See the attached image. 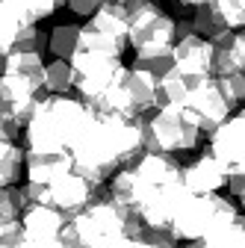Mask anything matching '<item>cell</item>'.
Returning <instances> with one entry per match:
<instances>
[{"instance_id": "6da1fadb", "label": "cell", "mask_w": 245, "mask_h": 248, "mask_svg": "<svg viewBox=\"0 0 245 248\" xmlns=\"http://www.w3.org/2000/svg\"><path fill=\"white\" fill-rule=\"evenodd\" d=\"M92 112L80 98L47 95L39 98L36 109L24 124V151L36 154H68L71 145L92 124Z\"/></svg>"}, {"instance_id": "7a4b0ae2", "label": "cell", "mask_w": 245, "mask_h": 248, "mask_svg": "<svg viewBox=\"0 0 245 248\" xmlns=\"http://www.w3.org/2000/svg\"><path fill=\"white\" fill-rule=\"evenodd\" d=\"M139 130L145 151H157V154H186L198 148L201 142V127L183 112V107H163L154 115L139 112Z\"/></svg>"}, {"instance_id": "3957f363", "label": "cell", "mask_w": 245, "mask_h": 248, "mask_svg": "<svg viewBox=\"0 0 245 248\" xmlns=\"http://www.w3.org/2000/svg\"><path fill=\"white\" fill-rule=\"evenodd\" d=\"M127 21H130L127 45L136 50V56L171 53L174 18L166 15L154 0H127Z\"/></svg>"}, {"instance_id": "277c9868", "label": "cell", "mask_w": 245, "mask_h": 248, "mask_svg": "<svg viewBox=\"0 0 245 248\" xmlns=\"http://www.w3.org/2000/svg\"><path fill=\"white\" fill-rule=\"evenodd\" d=\"M236 204L219 192L210 195H186L171 219V233L177 239H204L210 231H216L222 225H228L230 219H236Z\"/></svg>"}, {"instance_id": "5b68a950", "label": "cell", "mask_w": 245, "mask_h": 248, "mask_svg": "<svg viewBox=\"0 0 245 248\" xmlns=\"http://www.w3.org/2000/svg\"><path fill=\"white\" fill-rule=\"evenodd\" d=\"M230 109H233V107L225 101V95H222L216 77H210V80L192 86L189 95H186V104H183V112H186V115L198 124V127H201V133H207V136L230 115Z\"/></svg>"}, {"instance_id": "8992f818", "label": "cell", "mask_w": 245, "mask_h": 248, "mask_svg": "<svg viewBox=\"0 0 245 248\" xmlns=\"http://www.w3.org/2000/svg\"><path fill=\"white\" fill-rule=\"evenodd\" d=\"M207 151L222 160L228 174H245V109H239L236 115H228L210 133Z\"/></svg>"}, {"instance_id": "52a82bcc", "label": "cell", "mask_w": 245, "mask_h": 248, "mask_svg": "<svg viewBox=\"0 0 245 248\" xmlns=\"http://www.w3.org/2000/svg\"><path fill=\"white\" fill-rule=\"evenodd\" d=\"M171 59H174V68L186 77L189 89L213 77V42H207L198 33L177 39L171 47Z\"/></svg>"}, {"instance_id": "ba28073f", "label": "cell", "mask_w": 245, "mask_h": 248, "mask_svg": "<svg viewBox=\"0 0 245 248\" xmlns=\"http://www.w3.org/2000/svg\"><path fill=\"white\" fill-rule=\"evenodd\" d=\"M42 98V80L24 77L15 71H3L0 74V109L12 112L21 124H27L30 112L36 109Z\"/></svg>"}, {"instance_id": "9c48e42d", "label": "cell", "mask_w": 245, "mask_h": 248, "mask_svg": "<svg viewBox=\"0 0 245 248\" xmlns=\"http://www.w3.org/2000/svg\"><path fill=\"white\" fill-rule=\"evenodd\" d=\"M183 186L192 195L219 192L222 186H228V169L222 166L219 157H213L210 151H204L192 166H183Z\"/></svg>"}, {"instance_id": "30bf717a", "label": "cell", "mask_w": 245, "mask_h": 248, "mask_svg": "<svg viewBox=\"0 0 245 248\" xmlns=\"http://www.w3.org/2000/svg\"><path fill=\"white\" fill-rule=\"evenodd\" d=\"M65 222L68 219L50 204H30L21 213L24 239H30V242H53V239H59V231H62Z\"/></svg>"}, {"instance_id": "8fae6325", "label": "cell", "mask_w": 245, "mask_h": 248, "mask_svg": "<svg viewBox=\"0 0 245 248\" xmlns=\"http://www.w3.org/2000/svg\"><path fill=\"white\" fill-rule=\"evenodd\" d=\"M24 169L30 183H50L59 174L71 171V154H36V151H24Z\"/></svg>"}, {"instance_id": "7c38bea8", "label": "cell", "mask_w": 245, "mask_h": 248, "mask_svg": "<svg viewBox=\"0 0 245 248\" xmlns=\"http://www.w3.org/2000/svg\"><path fill=\"white\" fill-rule=\"evenodd\" d=\"M245 71V33H230L219 42H213V77Z\"/></svg>"}, {"instance_id": "4fadbf2b", "label": "cell", "mask_w": 245, "mask_h": 248, "mask_svg": "<svg viewBox=\"0 0 245 248\" xmlns=\"http://www.w3.org/2000/svg\"><path fill=\"white\" fill-rule=\"evenodd\" d=\"M80 36H83L80 24H71V21L53 24L50 33H47V53H50V59H71L80 50Z\"/></svg>"}, {"instance_id": "5bb4252c", "label": "cell", "mask_w": 245, "mask_h": 248, "mask_svg": "<svg viewBox=\"0 0 245 248\" xmlns=\"http://www.w3.org/2000/svg\"><path fill=\"white\" fill-rule=\"evenodd\" d=\"M77 83V71L71 65V59H50L45 62L42 71V89L50 95H68Z\"/></svg>"}, {"instance_id": "9a60e30c", "label": "cell", "mask_w": 245, "mask_h": 248, "mask_svg": "<svg viewBox=\"0 0 245 248\" xmlns=\"http://www.w3.org/2000/svg\"><path fill=\"white\" fill-rule=\"evenodd\" d=\"M192 30H195L198 36H204L207 42H219V39H225V36L230 33L225 15L219 12V6H213V3H204V6L195 9V15H192Z\"/></svg>"}, {"instance_id": "2e32d148", "label": "cell", "mask_w": 245, "mask_h": 248, "mask_svg": "<svg viewBox=\"0 0 245 248\" xmlns=\"http://www.w3.org/2000/svg\"><path fill=\"white\" fill-rule=\"evenodd\" d=\"M189 95V83L177 68H171L166 77L157 80V109L163 107H183Z\"/></svg>"}, {"instance_id": "e0dca14e", "label": "cell", "mask_w": 245, "mask_h": 248, "mask_svg": "<svg viewBox=\"0 0 245 248\" xmlns=\"http://www.w3.org/2000/svg\"><path fill=\"white\" fill-rule=\"evenodd\" d=\"M3 3L21 18V21H45V18H53L59 9L65 6V0H3Z\"/></svg>"}, {"instance_id": "ac0fdd59", "label": "cell", "mask_w": 245, "mask_h": 248, "mask_svg": "<svg viewBox=\"0 0 245 248\" xmlns=\"http://www.w3.org/2000/svg\"><path fill=\"white\" fill-rule=\"evenodd\" d=\"M24 171V148L15 139H0V186L18 183Z\"/></svg>"}, {"instance_id": "d6986e66", "label": "cell", "mask_w": 245, "mask_h": 248, "mask_svg": "<svg viewBox=\"0 0 245 248\" xmlns=\"http://www.w3.org/2000/svg\"><path fill=\"white\" fill-rule=\"evenodd\" d=\"M30 207V198H27V189L18 183H9V186H0V219L3 222H12V219H21V213Z\"/></svg>"}, {"instance_id": "ffe728a7", "label": "cell", "mask_w": 245, "mask_h": 248, "mask_svg": "<svg viewBox=\"0 0 245 248\" xmlns=\"http://www.w3.org/2000/svg\"><path fill=\"white\" fill-rule=\"evenodd\" d=\"M12 50H30V53H45L47 50V36L39 30V24L33 21H24L18 36H15V45Z\"/></svg>"}, {"instance_id": "44dd1931", "label": "cell", "mask_w": 245, "mask_h": 248, "mask_svg": "<svg viewBox=\"0 0 245 248\" xmlns=\"http://www.w3.org/2000/svg\"><path fill=\"white\" fill-rule=\"evenodd\" d=\"M222 95L230 107H239L245 104V71H230V74H219L216 77Z\"/></svg>"}, {"instance_id": "7402d4cb", "label": "cell", "mask_w": 245, "mask_h": 248, "mask_svg": "<svg viewBox=\"0 0 245 248\" xmlns=\"http://www.w3.org/2000/svg\"><path fill=\"white\" fill-rule=\"evenodd\" d=\"M21 24H24V21L3 3V0H0V53H9V50H12Z\"/></svg>"}, {"instance_id": "603a6c76", "label": "cell", "mask_w": 245, "mask_h": 248, "mask_svg": "<svg viewBox=\"0 0 245 248\" xmlns=\"http://www.w3.org/2000/svg\"><path fill=\"white\" fill-rule=\"evenodd\" d=\"M136 68H142V71H148L154 80H160V77H166L171 68H174V59H171V53H157V56H136Z\"/></svg>"}, {"instance_id": "cb8c5ba5", "label": "cell", "mask_w": 245, "mask_h": 248, "mask_svg": "<svg viewBox=\"0 0 245 248\" xmlns=\"http://www.w3.org/2000/svg\"><path fill=\"white\" fill-rule=\"evenodd\" d=\"M213 6H219V12L225 15L230 30H242L245 27V0H216Z\"/></svg>"}, {"instance_id": "d4e9b609", "label": "cell", "mask_w": 245, "mask_h": 248, "mask_svg": "<svg viewBox=\"0 0 245 248\" xmlns=\"http://www.w3.org/2000/svg\"><path fill=\"white\" fill-rule=\"evenodd\" d=\"M104 3V0H65V6L71 15H80V18H92L98 12V6Z\"/></svg>"}, {"instance_id": "484cf974", "label": "cell", "mask_w": 245, "mask_h": 248, "mask_svg": "<svg viewBox=\"0 0 245 248\" xmlns=\"http://www.w3.org/2000/svg\"><path fill=\"white\" fill-rule=\"evenodd\" d=\"M104 248H148V245H145L142 236H118V239L107 242Z\"/></svg>"}, {"instance_id": "4316f807", "label": "cell", "mask_w": 245, "mask_h": 248, "mask_svg": "<svg viewBox=\"0 0 245 248\" xmlns=\"http://www.w3.org/2000/svg\"><path fill=\"white\" fill-rule=\"evenodd\" d=\"M18 248H62V242L59 239H53V242H30V239H24Z\"/></svg>"}, {"instance_id": "83f0119b", "label": "cell", "mask_w": 245, "mask_h": 248, "mask_svg": "<svg viewBox=\"0 0 245 248\" xmlns=\"http://www.w3.org/2000/svg\"><path fill=\"white\" fill-rule=\"evenodd\" d=\"M239 204H242V210H245V189H242V195H239Z\"/></svg>"}, {"instance_id": "f1b7e54d", "label": "cell", "mask_w": 245, "mask_h": 248, "mask_svg": "<svg viewBox=\"0 0 245 248\" xmlns=\"http://www.w3.org/2000/svg\"><path fill=\"white\" fill-rule=\"evenodd\" d=\"M109 3H127V0H109Z\"/></svg>"}, {"instance_id": "f546056e", "label": "cell", "mask_w": 245, "mask_h": 248, "mask_svg": "<svg viewBox=\"0 0 245 248\" xmlns=\"http://www.w3.org/2000/svg\"><path fill=\"white\" fill-rule=\"evenodd\" d=\"M154 3H157V0H154Z\"/></svg>"}]
</instances>
